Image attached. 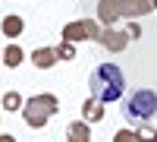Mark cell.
I'll list each match as a JSON object with an SVG mask.
<instances>
[{
    "label": "cell",
    "instance_id": "1",
    "mask_svg": "<svg viewBox=\"0 0 157 142\" xmlns=\"http://www.w3.org/2000/svg\"><path fill=\"white\" fill-rule=\"evenodd\" d=\"M126 92V76L116 63H98L94 73H91V95L104 104L110 101H120Z\"/></svg>",
    "mask_w": 157,
    "mask_h": 142
},
{
    "label": "cell",
    "instance_id": "2",
    "mask_svg": "<svg viewBox=\"0 0 157 142\" xmlns=\"http://www.w3.org/2000/svg\"><path fill=\"white\" fill-rule=\"evenodd\" d=\"M154 114H157V92L154 88H135V92L126 98L123 117L129 123H148Z\"/></svg>",
    "mask_w": 157,
    "mask_h": 142
},
{
    "label": "cell",
    "instance_id": "3",
    "mask_svg": "<svg viewBox=\"0 0 157 142\" xmlns=\"http://www.w3.org/2000/svg\"><path fill=\"white\" fill-rule=\"evenodd\" d=\"M57 111H60V101H57V95L44 92V95H32V98H25L22 117H25V123H29V126L41 130V126H44L50 117H54Z\"/></svg>",
    "mask_w": 157,
    "mask_h": 142
},
{
    "label": "cell",
    "instance_id": "4",
    "mask_svg": "<svg viewBox=\"0 0 157 142\" xmlns=\"http://www.w3.org/2000/svg\"><path fill=\"white\" fill-rule=\"evenodd\" d=\"M101 32H104V25L94 22V19H72L63 25V41H101Z\"/></svg>",
    "mask_w": 157,
    "mask_h": 142
},
{
    "label": "cell",
    "instance_id": "5",
    "mask_svg": "<svg viewBox=\"0 0 157 142\" xmlns=\"http://www.w3.org/2000/svg\"><path fill=\"white\" fill-rule=\"evenodd\" d=\"M116 6H120V16L135 19V16H148V13H154V0H116Z\"/></svg>",
    "mask_w": 157,
    "mask_h": 142
},
{
    "label": "cell",
    "instance_id": "6",
    "mask_svg": "<svg viewBox=\"0 0 157 142\" xmlns=\"http://www.w3.org/2000/svg\"><path fill=\"white\" fill-rule=\"evenodd\" d=\"M98 44H104L107 51H123V47L129 44V32H120L116 25H110V29L101 32V41H98Z\"/></svg>",
    "mask_w": 157,
    "mask_h": 142
},
{
    "label": "cell",
    "instance_id": "7",
    "mask_svg": "<svg viewBox=\"0 0 157 142\" xmlns=\"http://www.w3.org/2000/svg\"><path fill=\"white\" fill-rule=\"evenodd\" d=\"M98 19H101L104 29L116 25V19H120V6H116V0H98Z\"/></svg>",
    "mask_w": 157,
    "mask_h": 142
},
{
    "label": "cell",
    "instance_id": "8",
    "mask_svg": "<svg viewBox=\"0 0 157 142\" xmlns=\"http://www.w3.org/2000/svg\"><path fill=\"white\" fill-rule=\"evenodd\" d=\"M66 142H91V123L88 120H72L66 126Z\"/></svg>",
    "mask_w": 157,
    "mask_h": 142
},
{
    "label": "cell",
    "instance_id": "9",
    "mask_svg": "<svg viewBox=\"0 0 157 142\" xmlns=\"http://www.w3.org/2000/svg\"><path fill=\"white\" fill-rule=\"evenodd\" d=\"M82 120H88V123H101V120H104V101H98L94 95L85 98V101H82Z\"/></svg>",
    "mask_w": 157,
    "mask_h": 142
},
{
    "label": "cell",
    "instance_id": "10",
    "mask_svg": "<svg viewBox=\"0 0 157 142\" xmlns=\"http://www.w3.org/2000/svg\"><path fill=\"white\" fill-rule=\"evenodd\" d=\"M57 60H60L57 57V47H35L32 51V63H35L38 70H50Z\"/></svg>",
    "mask_w": 157,
    "mask_h": 142
},
{
    "label": "cell",
    "instance_id": "11",
    "mask_svg": "<svg viewBox=\"0 0 157 142\" xmlns=\"http://www.w3.org/2000/svg\"><path fill=\"white\" fill-rule=\"evenodd\" d=\"M0 32H3L6 38H19V35L25 32V19H22V16H16V13H13V16H6L3 22H0Z\"/></svg>",
    "mask_w": 157,
    "mask_h": 142
},
{
    "label": "cell",
    "instance_id": "12",
    "mask_svg": "<svg viewBox=\"0 0 157 142\" xmlns=\"http://www.w3.org/2000/svg\"><path fill=\"white\" fill-rule=\"evenodd\" d=\"M22 60H25V54H22V47H19V44H10V47L3 51V63H6L10 70H16Z\"/></svg>",
    "mask_w": 157,
    "mask_h": 142
},
{
    "label": "cell",
    "instance_id": "13",
    "mask_svg": "<svg viewBox=\"0 0 157 142\" xmlns=\"http://www.w3.org/2000/svg\"><path fill=\"white\" fill-rule=\"evenodd\" d=\"M22 108H25V98H22L19 92H6V95H3V111L13 114V111H22Z\"/></svg>",
    "mask_w": 157,
    "mask_h": 142
},
{
    "label": "cell",
    "instance_id": "14",
    "mask_svg": "<svg viewBox=\"0 0 157 142\" xmlns=\"http://www.w3.org/2000/svg\"><path fill=\"white\" fill-rule=\"evenodd\" d=\"M57 57L60 60H75V44L72 41H60L57 44Z\"/></svg>",
    "mask_w": 157,
    "mask_h": 142
},
{
    "label": "cell",
    "instance_id": "15",
    "mask_svg": "<svg viewBox=\"0 0 157 142\" xmlns=\"http://www.w3.org/2000/svg\"><path fill=\"white\" fill-rule=\"evenodd\" d=\"M113 142H141V139H138V130H120L113 136Z\"/></svg>",
    "mask_w": 157,
    "mask_h": 142
},
{
    "label": "cell",
    "instance_id": "16",
    "mask_svg": "<svg viewBox=\"0 0 157 142\" xmlns=\"http://www.w3.org/2000/svg\"><path fill=\"white\" fill-rule=\"evenodd\" d=\"M138 139H141V142H157V130L141 123V126H138Z\"/></svg>",
    "mask_w": 157,
    "mask_h": 142
},
{
    "label": "cell",
    "instance_id": "17",
    "mask_svg": "<svg viewBox=\"0 0 157 142\" xmlns=\"http://www.w3.org/2000/svg\"><path fill=\"white\" fill-rule=\"evenodd\" d=\"M126 32H129V38H141V25H138V22H129Z\"/></svg>",
    "mask_w": 157,
    "mask_h": 142
},
{
    "label": "cell",
    "instance_id": "18",
    "mask_svg": "<svg viewBox=\"0 0 157 142\" xmlns=\"http://www.w3.org/2000/svg\"><path fill=\"white\" fill-rule=\"evenodd\" d=\"M0 142H16V136H10V133H0Z\"/></svg>",
    "mask_w": 157,
    "mask_h": 142
},
{
    "label": "cell",
    "instance_id": "19",
    "mask_svg": "<svg viewBox=\"0 0 157 142\" xmlns=\"http://www.w3.org/2000/svg\"><path fill=\"white\" fill-rule=\"evenodd\" d=\"M0 63H3V51H0Z\"/></svg>",
    "mask_w": 157,
    "mask_h": 142
},
{
    "label": "cell",
    "instance_id": "20",
    "mask_svg": "<svg viewBox=\"0 0 157 142\" xmlns=\"http://www.w3.org/2000/svg\"><path fill=\"white\" fill-rule=\"evenodd\" d=\"M154 10H157V0H154Z\"/></svg>",
    "mask_w": 157,
    "mask_h": 142
}]
</instances>
